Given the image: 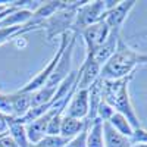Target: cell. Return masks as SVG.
<instances>
[{
  "instance_id": "obj_20",
  "label": "cell",
  "mask_w": 147,
  "mask_h": 147,
  "mask_svg": "<svg viewBox=\"0 0 147 147\" xmlns=\"http://www.w3.org/2000/svg\"><path fill=\"white\" fill-rule=\"evenodd\" d=\"M113 113H115L113 107H112V106H109L107 103L102 102V103L99 105V109H97V118H99L100 121L107 122L110 118H112V115H113Z\"/></svg>"
},
{
  "instance_id": "obj_13",
  "label": "cell",
  "mask_w": 147,
  "mask_h": 147,
  "mask_svg": "<svg viewBox=\"0 0 147 147\" xmlns=\"http://www.w3.org/2000/svg\"><path fill=\"white\" fill-rule=\"evenodd\" d=\"M103 140L105 147H132L131 140L115 131L109 122H103Z\"/></svg>"
},
{
  "instance_id": "obj_22",
  "label": "cell",
  "mask_w": 147,
  "mask_h": 147,
  "mask_svg": "<svg viewBox=\"0 0 147 147\" xmlns=\"http://www.w3.org/2000/svg\"><path fill=\"white\" fill-rule=\"evenodd\" d=\"M129 140H131L132 146H136V144H147V131L143 129V128L134 129V134L131 136Z\"/></svg>"
},
{
  "instance_id": "obj_1",
  "label": "cell",
  "mask_w": 147,
  "mask_h": 147,
  "mask_svg": "<svg viewBox=\"0 0 147 147\" xmlns=\"http://www.w3.org/2000/svg\"><path fill=\"white\" fill-rule=\"evenodd\" d=\"M131 80H132V74L119 80H103L102 102L112 106L115 112L124 115L131 124V127L134 129H138L141 128V124L136 110L132 107L129 93H128V84Z\"/></svg>"
},
{
  "instance_id": "obj_11",
  "label": "cell",
  "mask_w": 147,
  "mask_h": 147,
  "mask_svg": "<svg viewBox=\"0 0 147 147\" xmlns=\"http://www.w3.org/2000/svg\"><path fill=\"white\" fill-rule=\"evenodd\" d=\"M9 96L12 103V118L15 119L24 118L31 109V93H22L18 90L16 93Z\"/></svg>"
},
{
  "instance_id": "obj_17",
  "label": "cell",
  "mask_w": 147,
  "mask_h": 147,
  "mask_svg": "<svg viewBox=\"0 0 147 147\" xmlns=\"http://www.w3.org/2000/svg\"><path fill=\"white\" fill-rule=\"evenodd\" d=\"M69 140L62 136H44L38 143L32 144V147H65Z\"/></svg>"
},
{
  "instance_id": "obj_3",
  "label": "cell",
  "mask_w": 147,
  "mask_h": 147,
  "mask_svg": "<svg viewBox=\"0 0 147 147\" xmlns=\"http://www.w3.org/2000/svg\"><path fill=\"white\" fill-rule=\"evenodd\" d=\"M106 13L105 2H84L75 12V18L72 22V28L77 31H82L90 25L103 21Z\"/></svg>"
},
{
  "instance_id": "obj_25",
  "label": "cell",
  "mask_w": 147,
  "mask_h": 147,
  "mask_svg": "<svg viewBox=\"0 0 147 147\" xmlns=\"http://www.w3.org/2000/svg\"><path fill=\"white\" fill-rule=\"evenodd\" d=\"M134 147H147V144H136Z\"/></svg>"
},
{
  "instance_id": "obj_23",
  "label": "cell",
  "mask_w": 147,
  "mask_h": 147,
  "mask_svg": "<svg viewBox=\"0 0 147 147\" xmlns=\"http://www.w3.org/2000/svg\"><path fill=\"white\" fill-rule=\"evenodd\" d=\"M0 147H18L15 140L10 137V134H2L0 136Z\"/></svg>"
},
{
  "instance_id": "obj_21",
  "label": "cell",
  "mask_w": 147,
  "mask_h": 147,
  "mask_svg": "<svg viewBox=\"0 0 147 147\" xmlns=\"http://www.w3.org/2000/svg\"><path fill=\"white\" fill-rule=\"evenodd\" d=\"M0 113L12 118V103H10V96L9 94L0 93Z\"/></svg>"
},
{
  "instance_id": "obj_8",
  "label": "cell",
  "mask_w": 147,
  "mask_h": 147,
  "mask_svg": "<svg viewBox=\"0 0 147 147\" xmlns=\"http://www.w3.org/2000/svg\"><path fill=\"white\" fill-rule=\"evenodd\" d=\"M136 6L134 0H127V2H119L113 9H110L109 12L105 13L103 21L107 24V27L110 30H121L124 22L128 16V13L131 12V9Z\"/></svg>"
},
{
  "instance_id": "obj_6",
  "label": "cell",
  "mask_w": 147,
  "mask_h": 147,
  "mask_svg": "<svg viewBox=\"0 0 147 147\" xmlns=\"http://www.w3.org/2000/svg\"><path fill=\"white\" fill-rule=\"evenodd\" d=\"M74 46H75V35L71 38L68 47L65 49L62 57L59 59V63H57V66L55 68L52 77L49 78V81L46 82V85H49V87H59V84L62 82V81L69 75V74H71V63H72Z\"/></svg>"
},
{
  "instance_id": "obj_18",
  "label": "cell",
  "mask_w": 147,
  "mask_h": 147,
  "mask_svg": "<svg viewBox=\"0 0 147 147\" xmlns=\"http://www.w3.org/2000/svg\"><path fill=\"white\" fill-rule=\"evenodd\" d=\"M63 118V112H59L52 116L46 128V136H60V122Z\"/></svg>"
},
{
  "instance_id": "obj_10",
  "label": "cell",
  "mask_w": 147,
  "mask_h": 147,
  "mask_svg": "<svg viewBox=\"0 0 147 147\" xmlns=\"http://www.w3.org/2000/svg\"><path fill=\"white\" fill-rule=\"evenodd\" d=\"M100 71L102 66L94 62L93 56H85V62L80 69V81H78V87L80 90H87L90 85L100 77Z\"/></svg>"
},
{
  "instance_id": "obj_7",
  "label": "cell",
  "mask_w": 147,
  "mask_h": 147,
  "mask_svg": "<svg viewBox=\"0 0 147 147\" xmlns=\"http://www.w3.org/2000/svg\"><path fill=\"white\" fill-rule=\"evenodd\" d=\"M90 112V103H88V88L87 90H80L77 88V91L72 94L71 100L65 109L63 115L65 116H71L75 119H82L85 121V118L88 116Z\"/></svg>"
},
{
  "instance_id": "obj_24",
  "label": "cell",
  "mask_w": 147,
  "mask_h": 147,
  "mask_svg": "<svg viewBox=\"0 0 147 147\" xmlns=\"http://www.w3.org/2000/svg\"><path fill=\"white\" fill-rule=\"evenodd\" d=\"M7 119H9V116L0 113V136H2V134H6V132H7V129H9Z\"/></svg>"
},
{
  "instance_id": "obj_9",
  "label": "cell",
  "mask_w": 147,
  "mask_h": 147,
  "mask_svg": "<svg viewBox=\"0 0 147 147\" xmlns=\"http://www.w3.org/2000/svg\"><path fill=\"white\" fill-rule=\"evenodd\" d=\"M119 40H121V30H110V34L106 38V41L93 53L94 62H97L100 66H103L107 60L115 55L118 44H119Z\"/></svg>"
},
{
  "instance_id": "obj_5",
  "label": "cell",
  "mask_w": 147,
  "mask_h": 147,
  "mask_svg": "<svg viewBox=\"0 0 147 147\" xmlns=\"http://www.w3.org/2000/svg\"><path fill=\"white\" fill-rule=\"evenodd\" d=\"M81 34L84 37L85 47H87V56H93V53L106 41V38L110 34V28L107 27L105 21H100L94 25H90L85 30H82Z\"/></svg>"
},
{
  "instance_id": "obj_16",
  "label": "cell",
  "mask_w": 147,
  "mask_h": 147,
  "mask_svg": "<svg viewBox=\"0 0 147 147\" xmlns=\"http://www.w3.org/2000/svg\"><path fill=\"white\" fill-rule=\"evenodd\" d=\"M109 124L110 127H112L115 131H118L119 134H122V136H125L128 138H131V136L134 134V128L131 127V124L128 122V119L124 116V115H121L118 112H115L112 115V118H110L109 121Z\"/></svg>"
},
{
  "instance_id": "obj_4",
  "label": "cell",
  "mask_w": 147,
  "mask_h": 147,
  "mask_svg": "<svg viewBox=\"0 0 147 147\" xmlns=\"http://www.w3.org/2000/svg\"><path fill=\"white\" fill-rule=\"evenodd\" d=\"M69 41H71V38L68 37V32H66V34H62V38H60V44H59L57 52L53 55V57L50 59V62L47 63V66H46L44 69H41L34 78H31L19 91H22V93H34V91H37L38 88L44 87L46 82L49 81V78L52 77V74H53L55 68L57 66L59 59L62 57V55H63V52H65V49L68 47Z\"/></svg>"
},
{
  "instance_id": "obj_14",
  "label": "cell",
  "mask_w": 147,
  "mask_h": 147,
  "mask_svg": "<svg viewBox=\"0 0 147 147\" xmlns=\"http://www.w3.org/2000/svg\"><path fill=\"white\" fill-rule=\"evenodd\" d=\"M32 18V10L18 7L12 13H9L3 21H0V28H9V27H18V25H25Z\"/></svg>"
},
{
  "instance_id": "obj_2",
  "label": "cell",
  "mask_w": 147,
  "mask_h": 147,
  "mask_svg": "<svg viewBox=\"0 0 147 147\" xmlns=\"http://www.w3.org/2000/svg\"><path fill=\"white\" fill-rule=\"evenodd\" d=\"M147 63V55L138 53L136 49L129 47L124 40H119L115 55L102 66V80H119L134 74L138 65Z\"/></svg>"
},
{
  "instance_id": "obj_15",
  "label": "cell",
  "mask_w": 147,
  "mask_h": 147,
  "mask_svg": "<svg viewBox=\"0 0 147 147\" xmlns=\"http://www.w3.org/2000/svg\"><path fill=\"white\" fill-rule=\"evenodd\" d=\"M87 147H105V140H103V121H100L99 118H96V121L91 124V128H88Z\"/></svg>"
},
{
  "instance_id": "obj_12",
  "label": "cell",
  "mask_w": 147,
  "mask_h": 147,
  "mask_svg": "<svg viewBox=\"0 0 147 147\" xmlns=\"http://www.w3.org/2000/svg\"><path fill=\"white\" fill-rule=\"evenodd\" d=\"M87 127H90V124H87L85 121L63 115L62 122H60V136L66 140H71L75 136H78L81 131H84Z\"/></svg>"
},
{
  "instance_id": "obj_19",
  "label": "cell",
  "mask_w": 147,
  "mask_h": 147,
  "mask_svg": "<svg viewBox=\"0 0 147 147\" xmlns=\"http://www.w3.org/2000/svg\"><path fill=\"white\" fill-rule=\"evenodd\" d=\"M87 134H88V127L84 131H81L78 136L71 138L65 147H87Z\"/></svg>"
}]
</instances>
